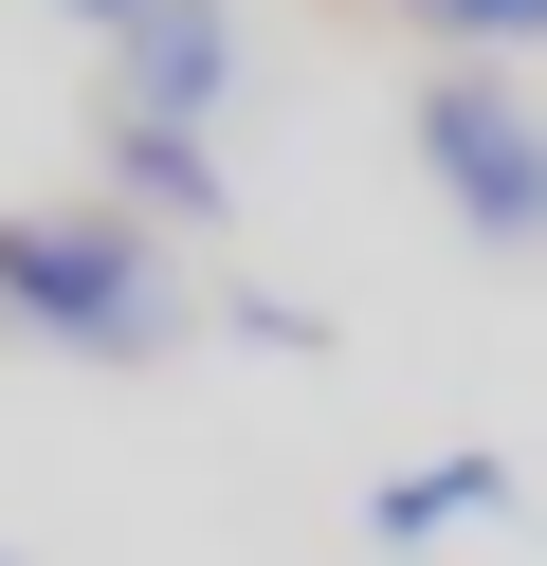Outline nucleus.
I'll return each instance as SVG.
<instances>
[{
    "label": "nucleus",
    "instance_id": "4",
    "mask_svg": "<svg viewBox=\"0 0 547 566\" xmlns=\"http://www.w3.org/2000/svg\"><path fill=\"white\" fill-rule=\"evenodd\" d=\"M511 512V457H401V475L383 493H365V548H383V566H438V548H456V530H493Z\"/></svg>",
    "mask_w": 547,
    "mask_h": 566
},
{
    "label": "nucleus",
    "instance_id": "8",
    "mask_svg": "<svg viewBox=\"0 0 547 566\" xmlns=\"http://www.w3.org/2000/svg\"><path fill=\"white\" fill-rule=\"evenodd\" d=\"M0 566H19V548H0Z\"/></svg>",
    "mask_w": 547,
    "mask_h": 566
},
{
    "label": "nucleus",
    "instance_id": "3",
    "mask_svg": "<svg viewBox=\"0 0 547 566\" xmlns=\"http://www.w3.org/2000/svg\"><path fill=\"white\" fill-rule=\"evenodd\" d=\"M109 111H165V128H219L238 111V0H146L128 38H109Z\"/></svg>",
    "mask_w": 547,
    "mask_h": 566
},
{
    "label": "nucleus",
    "instance_id": "6",
    "mask_svg": "<svg viewBox=\"0 0 547 566\" xmlns=\"http://www.w3.org/2000/svg\"><path fill=\"white\" fill-rule=\"evenodd\" d=\"M401 19H420L438 55H474V74H511V55L547 38V0H401Z\"/></svg>",
    "mask_w": 547,
    "mask_h": 566
},
{
    "label": "nucleus",
    "instance_id": "1",
    "mask_svg": "<svg viewBox=\"0 0 547 566\" xmlns=\"http://www.w3.org/2000/svg\"><path fill=\"white\" fill-rule=\"evenodd\" d=\"M0 329L92 347V366H165L201 311H182V238L128 220V201H36L0 220Z\"/></svg>",
    "mask_w": 547,
    "mask_h": 566
},
{
    "label": "nucleus",
    "instance_id": "2",
    "mask_svg": "<svg viewBox=\"0 0 547 566\" xmlns=\"http://www.w3.org/2000/svg\"><path fill=\"white\" fill-rule=\"evenodd\" d=\"M420 184L456 201V238H493V256H547V111L511 74H474V55H438V92L420 111Z\"/></svg>",
    "mask_w": 547,
    "mask_h": 566
},
{
    "label": "nucleus",
    "instance_id": "7",
    "mask_svg": "<svg viewBox=\"0 0 547 566\" xmlns=\"http://www.w3.org/2000/svg\"><path fill=\"white\" fill-rule=\"evenodd\" d=\"M73 19H109V38H128V19H146V0H73Z\"/></svg>",
    "mask_w": 547,
    "mask_h": 566
},
{
    "label": "nucleus",
    "instance_id": "5",
    "mask_svg": "<svg viewBox=\"0 0 547 566\" xmlns=\"http://www.w3.org/2000/svg\"><path fill=\"white\" fill-rule=\"evenodd\" d=\"M109 201H128V220H165V238H238L219 147H201V128H165V111H109Z\"/></svg>",
    "mask_w": 547,
    "mask_h": 566
}]
</instances>
